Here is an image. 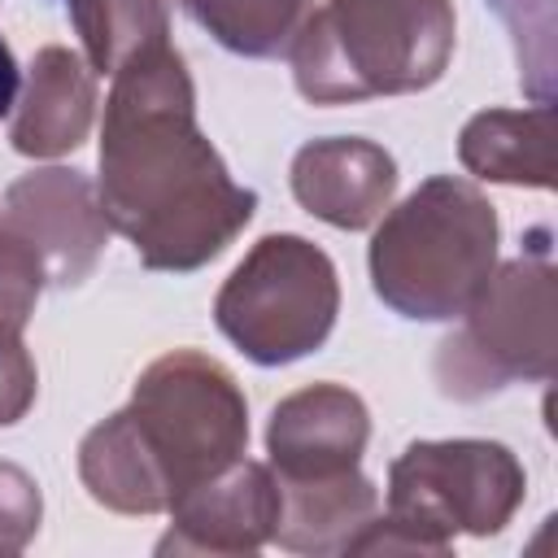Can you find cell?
<instances>
[{
    "label": "cell",
    "instance_id": "1",
    "mask_svg": "<svg viewBox=\"0 0 558 558\" xmlns=\"http://www.w3.org/2000/svg\"><path fill=\"white\" fill-rule=\"evenodd\" d=\"M96 196L135 257L170 275L209 266L257 214V192L240 187L205 140L192 74L170 44L113 74Z\"/></svg>",
    "mask_w": 558,
    "mask_h": 558
},
{
    "label": "cell",
    "instance_id": "2",
    "mask_svg": "<svg viewBox=\"0 0 558 558\" xmlns=\"http://www.w3.org/2000/svg\"><path fill=\"white\" fill-rule=\"evenodd\" d=\"M244 453L248 401L235 375L201 349H170L140 371L131 401L83 436L78 480L113 514H161Z\"/></svg>",
    "mask_w": 558,
    "mask_h": 558
},
{
    "label": "cell",
    "instance_id": "3",
    "mask_svg": "<svg viewBox=\"0 0 558 558\" xmlns=\"http://www.w3.org/2000/svg\"><path fill=\"white\" fill-rule=\"evenodd\" d=\"M453 57V0H323L288 44L310 105L410 96L440 83Z\"/></svg>",
    "mask_w": 558,
    "mask_h": 558
},
{
    "label": "cell",
    "instance_id": "4",
    "mask_svg": "<svg viewBox=\"0 0 558 558\" xmlns=\"http://www.w3.org/2000/svg\"><path fill=\"white\" fill-rule=\"evenodd\" d=\"M497 209L458 174H432L401 205H388L371 235L375 296L414 323L458 318L497 266Z\"/></svg>",
    "mask_w": 558,
    "mask_h": 558
},
{
    "label": "cell",
    "instance_id": "5",
    "mask_svg": "<svg viewBox=\"0 0 558 558\" xmlns=\"http://www.w3.org/2000/svg\"><path fill=\"white\" fill-rule=\"evenodd\" d=\"M527 253L493 266L488 283L458 314L462 323L436 349V384L453 401H484L510 384H545L558 366V292L549 231L527 235Z\"/></svg>",
    "mask_w": 558,
    "mask_h": 558
},
{
    "label": "cell",
    "instance_id": "6",
    "mask_svg": "<svg viewBox=\"0 0 558 558\" xmlns=\"http://www.w3.org/2000/svg\"><path fill=\"white\" fill-rule=\"evenodd\" d=\"M340 279L331 257L292 231L262 235L214 296L218 331L257 366H288L331 336Z\"/></svg>",
    "mask_w": 558,
    "mask_h": 558
},
{
    "label": "cell",
    "instance_id": "7",
    "mask_svg": "<svg viewBox=\"0 0 558 558\" xmlns=\"http://www.w3.org/2000/svg\"><path fill=\"white\" fill-rule=\"evenodd\" d=\"M523 497V462L501 440H410L388 466V519L436 558L453 549V536H497Z\"/></svg>",
    "mask_w": 558,
    "mask_h": 558
},
{
    "label": "cell",
    "instance_id": "8",
    "mask_svg": "<svg viewBox=\"0 0 558 558\" xmlns=\"http://www.w3.org/2000/svg\"><path fill=\"white\" fill-rule=\"evenodd\" d=\"M0 231L39 262L52 288H74L96 270L113 227L83 170L44 166L9 183L0 201Z\"/></svg>",
    "mask_w": 558,
    "mask_h": 558
},
{
    "label": "cell",
    "instance_id": "9",
    "mask_svg": "<svg viewBox=\"0 0 558 558\" xmlns=\"http://www.w3.org/2000/svg\"><path fill=\"white\" fill-rule=\"evenodd\" d=\"M279 523V484L266 462L235 458L170 506V532L157 554L244 558L270 545Z\"/></svg>",
    "mask_w": 558,
    "mask_h": 558
},
{
    "label": "cell",
    "instance_id": "10",
    "mask_svg": "<svg viewBox=\"0 0 558 558\" xmlns=\"http://www.w3.org/2000/svg\"><path fill=\"white\" fill-rule=\"evenodd\" d=\"M371 440V410L344 384H310L288 392L266 423V453L275 480H327L362 466Z\"/></svg>",
    "mask_w": 558,
    "mask_h": 558
},
{
    "label": "cell",
    "instance_id": "11",
    "mask_svg": "<svg viewBox=\"0 0 558 558\" xmlns=\"http://www.w3.org/2000/svg\"><path fill=\"white\" fill-rule=\"evenodd\" d=\"M292 196L305 214L340 231H366L392 205L397 161L388 148L362 135L310 140L292 157Z\"/></svg>",
    "mask_w": 558,
    "mask_h": 558
},
{
    "label": "cell",
    "instance_id": "12",
    "mask_svg": "<svg viewBox=\"0 0 558 558\" xmlns=\"http://www.w3.org/2000/svg\"><path fill=\"white\" fill-rule=\"evenodd\" d=\"M96 70L61 48L48 44L31 57L22 96L13 105V122H9V144L22 157H65L74 153L96 122Z\"/></svg>",
    "mask_w": 558,
    "mask_h": 558
},
{
    "label": "cell",
    "instance_id": "13",
    "mask_svg": "<svg viewBox=\"0 0 558 558\" xmlns=\"http://www.w3.org/2000/svg\"><path fill=\"white\" fill-rule=\"evenodd\" d=\"M279 484V523H275V545L288 554H349L357 532L379 514V493L375 484L357 471L327 475V480H275Z\"/></svg>",
    "mask_w": 558,
    "mask_h": 558
},
{
    "label": "cell",
    "instance_id": "14",
    "mask_svg": "<svg viewBox=\"0 0 558 558\" xmlns=\"http://www.w3.org/2000/svg\"><path fill=\"white\" fill-rule=\"evenodd\" d=\"M466 174L510 187H554V105L480 109L458 135Z\"/></svg>",
    "mask_w": 558,
    "mask_h": 558
},
{
    "label": "cell",
    "instance_id": "15",
    "mask_svg": "<svg viewBox=\"0 0 558 558\" xmlns=\"http://www.w3.org/2000/svg\"><path fill=\"white\" fill-rule=\"evenodd\" d=\"M96 74H118L131 57L170 44V0H61Z\"/></svg>",
    "mask_w": 558,
    "mask_h": 558
},
{
    "label": "cell",
    "instance_id": "16",
    "mask_svg": "<svg viewBox=\"0 0 558 558\" xmlns=\"http://www.w3.org/2000/svg\"><path fill=\"white\" fill-rule=\"evenodd\" d=\"M192 22L235 57H279L310 13V0H183Z\"/></svg>",
    "mask_w": 558,
    "mask_h": 558
},
{
    "label": "cell",
    "instance_id": "17",
    "mask_svg": "<svg viewBox=\"0 0 558 558\" xmlns=\"http://www.w3.org/2000/svg\"><path fill=\"white\" fill-rule=\"evenodd\" d=\"M510 35H514V48H519V83L536 96V105H549L554 100V22L545 17H527L523 0H488Z\"/></svg>",
    "mask_w": 558,
    "mask_h": 558
},
{
    "label": "cell",
    "instance_id": "18",
    "mask_svg": "<svg viewBox=\"0 0 558 558\" xmlns=\"http://www.w3.org/2000/svg\"><path fill=\"white\" fill-rule=\"evenodd\" d=\"M22 331H26V318L0 310V427L22 423L39 388V371Z\"/></svg>",
    "mask_w": 558,
    "mask_h": 558
},
{
    "label": "cell",
    "instance_id": "19",
    "mask_svg": "<svg viewBox=\"0 0 558 558\" xmlns=\"http://www.w3.org/2000/svg\"><path fill=\"white\" fill-rule=\"evenodd\" d=\"M44 519V497L31 471L0 462V554H22Z\"/></svg>",
    "mask_w": 558,
    "mask_h": 558
},
{
    "label": "cell",
    "instance_id": "20",
    "mask_svg": "<svg viewBox=\"0 0 558 558\" xmlns=\"http://www.w3.org/2000/svg\"><path fill=\"white\" fill-rule=\"evenodd\" d=\"M17 87H22V74H17V61H13V52L0 35V118L17 105Z\"/></svg>",
    "mask_w": 558,
    "mask_h": 558
}]
</instances>
